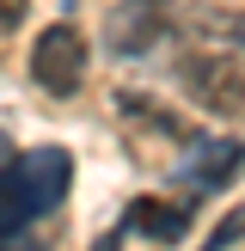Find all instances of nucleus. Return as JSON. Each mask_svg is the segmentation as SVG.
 Wrapping results in <instances>:
<instances>
[{
    "label": "nucleus",
    "mask_w": 245,
    "mask_h": 251,
    "mask_svg": "<svg viewBox=\"0 0 245 251\" xmlns=\"http://www.w3.org/2000/svg\"><path fill=\"white\" fill-rule=\"evenodd\" d=\"M178 12H184L178 0H122L104 19V43L117 55H147V49H159L178 31Z\"/></svg>",
    "instance_id": "7ed1b4c3"
},
{
    "label": "nucleus",
    "mask_w": 245,
    "mask_h": 251,
    "mask_svg": "<svg viewBox=\"0 0 245 251\" xmlns=\"http://www.w3.org/2000/svg\"><path fill=\"white\" fill-rule=\"evenodd\" d=\"M178 86L208 110V117H245V68L233 55L184 49L178 55Z\"/></svg>",
    "instance_id": "f03ea898"
},
{
    "label": "nucleus",
    "mask_w": 245,
    "mask_h": 251,
    "mask_svg": "<svg viewBox=\"0 0 245 251\" xmlns=\"http://www.w3.org/2000/svg\"><path fill=\"white\" fill-rule=\"evenodd\" d=\"M178 37H184L190 49H208V55L245 61V6H227V0H196V6L178 12Z\"/></svg>",
    "instance_id": "39448f33"
},
{
    "label": "nucleus",
    "mask_w": 245,
    "mask_h": 251,
    "mask_svg": "<svg viewBox=\"0 0 245 251\" xmlns=\"http://www.w3.org/2000/svg\"><path fill=\"white\" fill-rule=\"evenodd\" d=\"M61 190H68V153H55V147L0 166V239L31 227L37 215H49L61 202Z\"/></svg>",
    "instance_id": "f257e3e1"
},
{
    "label": "nucleus",
    "mask_w": 245,
    "mask_h": 251,
    "mask_svg": "<svg viewBox=\"0 0 245 251\" xmlns=\"http://www.w3.org/2000/svg\"><path fill=\"white\" fill-rule=\"evenodd\" d=\"M31 80L43 86V92H55V98L80 92V80H86V37L74 31V25L37 31V43H31Z\"/></svg>",
    "instance_id": "20e7f679"
},
{
    "label": "nucleus",
    "mask_w": 245,
    "mask_h": 251,
    "mask_svg": "<svg viewBox=\"0 0 245 251\" xmlns=\"http://www.w3.org/2000/svg\"><path fill=\"white\" fill-rule=\"evenodd\" d=\"M24 6H31V0H0V25H6V31L24 25Z\"/></svg>",
    "instance_id": "423d86ee"
}]
</instances>
